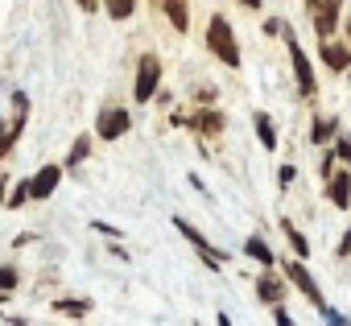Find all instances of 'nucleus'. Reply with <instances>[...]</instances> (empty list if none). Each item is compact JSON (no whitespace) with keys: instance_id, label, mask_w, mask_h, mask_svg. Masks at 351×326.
Returning a JSON list of instances; mask_svg holds the SVG:
<instances>
[{"instance_id":"nucleus-1","label":"nucleus","mask_w":351,"mask_h":326,"mask_svg":"<svg viewBox=\"0 0 351 326\" xmlns=\"http://www.w3.org/2000/svg\"><path fill=\"white\" fill-rule=\"evenodd\" d=\"M207 46H211V54L219 58V62H228V66H240V46H236V34H232V25H228V17H211V25H207Z\"/></svg>"},{"instance_id":"nucleus-2","label":"nucleus","mask_w":351,"mask_h":326,"mask_svg":"<svg viewBox=\"0 0 351 326\" xmlns=\"http://www.w3.org/2000/svg\"><path fill=\"white\" fill-rule=\"evenodd\" d=\"M285 277H289V285H298V289L306 293V301H310V305H314V310H318L326 322H343V318H339V314H335V310L322 301V289L314 285V277H310V268H306L302 260H289V264H285Z\"/></svg>"},{"instance_id":"nucleus-3","label":"nucleus","mask_w":351,"mask_h":326,"mask_svg":"<svg viewBox=\"0 0 351 326\" xmlns=\"http://www.w3.org/2000/svg\"><path fill=\"white\" fill-rule=\"evenodd\" d=\"M25 120H29V95L17 91V95H13V120H9V124H0V161L13 153L17 136L25 132Z\"/></svg>"},{"instance_id":"nucleus-4","label":"nucleus","mask_w":351,"mask_h":326,"mask_svg":"<svg viewBox=\"0 0 351 326\" xmlns=\"http://www.w3.org/2000/svg\"><path fill=\"white\" fill-rule=\"evenodd\" d=\"M281 34H285V46H289V62H293V75H298V91H302V95H314V71H310L306 50L298 46V34L285 29V25H281Z\"/></svg>"},{"instance_id":"nucleus-5","label":"nucleus","mask_w":351,"mask_h":326,"mask_svg":"<svg viewBox=\"0 0 351 326\" xmlns=\"http://www.w3.org/2000/svg\"><path fill=\"white\" fill-rule=\"evenodd\" d=\"M157 83H161V62H157V54H145V58H141V66H136L132 99H136V103H149V99L157 95Z\"/></svg>"},{"instance_id":"nucleus-6","label":"nucleus","mask_w":351,"mask_h":326,"mask_svg":"<svg viewBox=\"0 0 351 326\" xmlns=\"http://www.w3.org/2000/svg\"><path fill=\"white\" fill-rule=\"evenodd\" d=\"M128 128H132V112H124V108H108V112H99V120H95L99 140H120Z\"/></svg>"},{"instance_id":"nucleus-7","label":"nucleus","mask_w":351,"mask_h":326,"mask_svg":"<svg viewBox=\"0 0 351 326\" xmlns=\"http://www.w3.org/2000/svg\"><path fill=\"white\" fill-rule=\"evenodd\" d=\"M173 227H178V231H182V236H186V240L195 244V252H199V256H203V260H207L211 268H223V264H228V252L211 248V240H207V236H199V231H195V227H191L186 219H173Z\"/></svg>"},{"instance_id":"nucleus-8","label":"nucleus","mask_w":351,"mask_h":326,"mask_svg":"<svg viewBox=\"0 0 351 326\" xmlns=\"http://www.w3.org/2000/svg\"><path fill=\"white\" fill-rule=\"evenodd\" d=\"M306 5H310V13H314L318 38L326 42V38L335 34V25H339V5H343V0H306Z\"/></svg>"},{"instance_id":"nucleus-9","label":"nucleus","mask_w":351,"mask_h":326,"mask_svg":"<svg viewBox=\"0 0 351 326\" xmlns=\"http://www.w3.org/2000/svg\"><path fill=\"white\" fill-rule=\"evenodd\" d=\"M58 182H62V166H42L34 178H29V199H50L54 190H58Z\"/></svg>"},{"instance_id":"nucleus-10","label":"nucleus","mask_w":351,"mask_h":326,"mask_svg":"<svg viewBox=\"0 0 351 326\" xmlns=\"http://www.w3.org/2000/svg\"><path fill=\"white\" fill-rule=\"evenodd\" d=\"M326 190H330V203H335L339 211H347V207H351V174H347V170H330Z\"/></svg>"},{"instance_id":"nucleus-11","label":"nucleus","mask_w":351,"mask_h":326,"mask_svg":"<svg viewBox=\"0 0 351 326\" xmlns=\"http://www.w3.org/2000/svg\"><path fill=\"white\" fill-rule=\"evenodd\" d=\"M157 9L169 17V25L178 29V34L191 29V9H186V0H157Z\"/></svg>"},{"instance_id":"nucleus-12","label":"nucleus","mask_w":351,"mask_h":326,"mask_svg":"<svg viewBox=\"0 0 351 326\" xmlns=\"http://www.w3.org/2000/svg\"><path fill=\"white\" fill-rule=\"evenodd\" d=\"M322 62H326L330 71H347V66H351V50L326 38V42H322Z\"/></svg>"},{"instance_id":"nucleus-13","label":"nucleus","mask_w":351,"mask_h":326,"mask_svg":"<svg viewBox=\"0 0 351 326\" xmlns=\"http://www.w3.org/2000/svg\"><path fill=\"white\" fill-rule=\"evenodd\" d=\"M252 124H256V136L265 140V149H277V128H273V120H269L265 112H256V116H252Z\"/></svg>"},{"instance_id":"nucleus-14","label":"nucleus","mask_w":351,"mask_h":326,"mask_svg":"<svg viewBox=\"0 0 351 326\" xmlns=\"http://www.w3.org/2000/svg\"><path fill=\"white\" fill-rule=\"evenodd\" d=\"M256 293H261V301H273V305H277L281 293H285V285H281L277 277H261V281H256Z\"/></svg>"},{"instance_id":"nucleus-15","label":"nucleus","mask_w":351,"mask_h":326,"mask_svg":"<svg viewBox=\"0 0 351 326\" xmlns=\"http://www.w3.org/2000/svg\"><path fill=\"white\" fill-rule=\"evenodd\" d=\"M244 252H248V256H252V260H261V264H265V268H269V264H273V248H269V244H265V240H261V236H252V240H248V244H244Z\"/></svg>"},{"instance_id":"nucleus-16","label":"nucleus","mask_w":351,"mask_h":326,"mask_svg":"<svg viewBox=\"0 0 351 326\" xmlns=\"http://www.w3.org/2000/svg\"><path fill=\"white\" fill-rule=\"evenodd\" d=\"M54 310L62 314V318H87V301H79V297H62V301H54Z\"/></svg>"},{"instance_id":"nucleus-17","label":"nucleus","mask_w":351,"mask_h":326,"mask_svg":"<svg viewBox=\"0 0 351 326\" xmlns=\"http://www.w3.org/2000/svg\"><path fill=\"white\" fill-rule=\"evenodd\" d=\"M104 5H108V17L112 21H128L136 13V0H104Z\"/></svg>"},{"instance_id":"nucleus-18","label":"nucleus","mask_w":351,"mask_h":326,"mask_svg":"<svg viewBox=\"0 0 351 326\" xmlns=\"http://www.w3.org/2000/svg\"><path fill=\"white\" fill-rule=\"evenodd\" d=\"M281 227H285V236H289V248L298 252V260H306V256H310V244H306V236H302V231H298V227H293L289 219H285Z\"/></svg>"},{"instance_id":"nucleus-19","label":"nucleus","mask_w":351,"mask_h":326,"mask_svg":"<svg viewBox=\"0 0 351 326\" xmlns=\"http://www.w3.org/2000/svg\"><path fill=\"white\" fill-rule=\"evenodd\" d=\"M195 128H199V132H219V128H223V116H219V112H199V116H195Z\"/></svg>"},{"instance_id":"nucleus-20","label":"nucleus","mask_w":351,"mask_h":326,"mask_svg":"<svg viewBox=\"0 0 351 326\" xmlns=\"http://www.w3.org/2000/svg\"><path fill=\"white\" fill-rule=\"evenodd\" d=\"M335 132H339V120H314V132H310V136H314V145H322V140L335 136Z\"/></svg>"},{"instance_id":"nucleus-21","label":"nucleus","mask_w":351,"mask_h":326,"mask_svg":"<svg viewBox=\"0 0 351 326\" xmlns=\"http://www.w3.org/2000/svg\"><path fill=\"white\" fill-rule=\"evenodd\" d=\"M87 153H91V136H79V140H75V149H71V157H66V170H71V166H79Z\"/></svg>"},{"instance_id":"nucleus-22","label":"nucleus","mask_w":351,"mask_h":326,"mask_svg":"<svg viewBox=\"0 0 351 326\" xmlns=\"http://www.w3.org/2000/svg\"><path fill=\"white\" fill-rule=\"evenodd\" d=\"M0 289H5V293H13V289H17V268H9V264L0 268Z\"/></svg>"},{"instance_id":"nucleus-23","label":"nucleus","mask_w":351,"mask_h":326,"mask_svg":"<svg viewBox=\"0 0 351 326\" xmlns=\"http://www.w3.org/2000/svg\"><path fill=\"white\" fill-rule=\"evenodd\" d=\"M335 157H343V161H347V166H351V136H343V140L335 145Z\"/></svg>"},{"instance_id":"nucleus-24","label":"nucleus","mask_w":351,"mask_h":326,"mask_svg":"<svg viewBox=\"0 0 351 326\" xmlns=\"http://www.w3.org/2000/svg\"><path fill=\"white\" fill-rule=\"evenodd\" d=\"M25 199H29V182H25V186H17V190L9 195V207H21Z\"/></svg>"},{"instance_id":"nucleus-25","label":"nucleus","mask_w":351,"mask_h":326,"mask_svg":"<svg viewBox=\"0 0 351 326\" xmlns=\"http://www.w3.org/2000/svg\"><path fill=\"white\" fill-rule=\"evenodd\" d=\"M293 178H298V170H293V166H281V174H277V182H281V186H289Z\"/></svg>"},{"instance_id":"nucleus-26","label":"nucleus","mask_w":351,"mask_h":326,"mask_svg":"<svg viewBox=\"0 0 351 326\" xmlns=\"http://www.w3.org/2000/svg\"><path fill=\"white\" fill-rule=\"evenodd\" d=\"M273 318H277L281 326H289V322H293V318H289V310H281V301H277V314H273Z\"/></svg>"},{"instance_id":"nucleus-27","label":"nucleus","mask_w":351,"mask_h":326,"mask_svg":"<svg viewBox=\"0 0 351 326\" xmlns=\"http://www.w3.org/2000/svg\"><path fill=\"white\" fill-rule=\"evenodd\" d=\"M351 252V227H347V236H343V244H339V256H347Z\"/></svg>"},{"instance_id":"nucleus-28","label":"nucleus","mask_w":351,"mask_h":326,"mask_svg":"<svg viewBox=\"0 0 351 326\" xmlns=\"http://www.w3.org/2000/svg\"><path fill=\"white\" fill-rule=\"evenodd\" d=\"M79 9H83V13H95V9H99V0H79Z\"/></svg>"},{"instance_id":"nucleus-29","label":"nucleus","mask_w":351,"mask_h":326,"mask_svg":"<svg viewBox=\"0 0 351 326\" xmlns=\"http://www.w3.org/2000/svg\"><path fill=\"white\" fill-rule=\"evenodd\" d=\"M5 195H9V178H0V203H5Z\"/></svg>"},{"instance_id":"nucleus-30","label":"nucleus","mask_w":351,"mask_h":326,"mask_svg":"<svg viewBox=\"0 0 351 326\" xmlns=\"http://www.w3.org/2000/svg\"><path fill=\"white\" fill-rule=\"evenodd\" d=\"M240 5H244V9H261V0H240Z\"/></svg>"},{"instance_id":"nucleus-31","label":"nucleus","mask_w":351,"mask_h":326,"mask_svg":"<svg viewBox=\"0 0 351 326\" xmlns=\"http://www.w3.org/2000/svg\"><path fill=\"white\" fill-rule=\"evenodd\" d=\"M347 34H351V21H347Z\"/></svg>"},{"instance_id":"nucleus-32","label":"nucleus","mask_w":351,"mask_h":326,"mask_svg":"<svg viewBox=\"0 0 351 326\" xmlns=\"http://www.w3.org/2000/svg\"><path fill=\"white\" fill-rule=\"evenodd\" d=\"M0 318H5V314H0Z\"/></svg>"}]
</instances>
